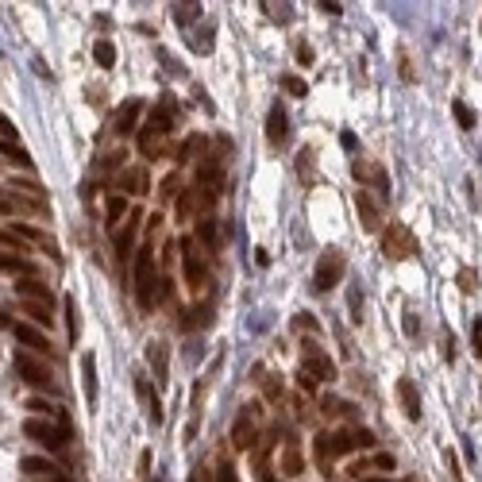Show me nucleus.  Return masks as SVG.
<instances>
[{
  "mask_svg": "<svg viewBox=\"0 0 482 482\" xmlns=\"http://www.w3.org/2000/svg\"><path fill=\"white\" fill-rule=\"evenodd\" d=\"M20 313L31 316L35 328H50V325H54V305H47V301H20Z\"/></svg>",
  "mask_w": 482,
  "mask_h": 482,
  "instance_id": "19",
  "label": "nucleus"
},
{
  "mask_svg": "<svg viewBox=\"0 0 482 482\" xmlns=\"http://www.w3.org/2000/svg\"><path fill=\"white\" fill-rule=\"evenodd\" d=\"M158 59H162V66H166V74H174V77H182V74H185V70H182V62H174V59H170V54H166V50H158Z\"/></svg>",
  "mask_w": 482,
  "mask_h": 482,
  "instance_id": "49",
  "label": "nucleus"
},
{
  "mask_svg": "<svg viewBox=\"0 0 482 482\" xmlns=\"http://www.w3.org/2000/svg\"><path fill=\"white\" fill-rule=\"evenodd\" d=\"M197 243H205L208 251H217V220H208V217H201L197 220Z\"/></svg>",
  "mask_w": 482,
  "mask_h": 482,
  "instance_id": "30",
  "label": "nucleus"
},
{
  "mask_svg": "<svg viewBox=\"0 0 482 482\" xmlns=\"http://www.w3.org/2000/svg\"><path fill=\"white\" fill-rule=\"evenodd\" d=\"M81 378H85V398H89V405H97V355H89V351L81 355Z\"/></svg>",
  "mask_w": 482,
  "mask_h": 482,
  "instance_id": "24",
  "label": "nucleus"
},
{
  "mask_svg": "<svg viewBox=\"0 0 482 482\" xmlns=\"http://www.w3.org/2000/svg\"><path fill=\"white\" fill-rule=\"evenodd\" d=\"M301 371H309L316 382H332V378H336V363L320 348H316V340L301 343Z\"/></svg>",
  "mask_w": 482,
  "mask_h": 482,
  "instance_id": "8",
  "label": "nucleus"
},
{
  "mask_svg": "<svg viewBox=\"0 0 482 482\" xmlns=\"http://www.w3.org/2000/svg\"><path fill=\"white\" fill-rule=\"evenodd\" d=\"M217 482H240V474H235V467L228 463V459H220V467H217Z\"/></svg>",
  "mask_w": 482,
  "mask_h": 482,
  "instance_id": "45",
  "label": "nucleus"
},
{
  "mask_svg": "<svg viewBox=\"0 0 482 482\" xmlns=\"http://www.w3.org/2000/svg\"><path fill=\"white\" fill-rule=\"evenodd\" d=\"M255 263H258V266H266V263H270V255H266V247H258V251H255Z\"/></svg>",
  "mask_w": 482,
  "mask_h": 482,
  "instance_id": "58",
  "label": "nucleus"
},
{
  "mask_svg": "<svg viewBox=\"0 0 482 482\" xmlns=\"http://www.w3.org/2000/svg\"><path fill=\"white\" fill-rule=\"evenodd\" d=\"M12 336H16L31 355H42V359L50 355V340L42 336V328H35V325H12Z\"/></svg>",
  "mask_w": 482,
  "mask_h": 482,
  "instance_id": "15",
  "label": "nucleus"
},
{
  "mask_svg": "<svg viewBox=\"0 0 482 482\" xmlns=\"http://www.w3.org/2000/svg\"><path fill=\"white\" fill-rule=\"evenodd\" d=\"M178 251H182V270H185V286L189 290H201L208 282L205 274V258H201V247L193 240H178Z\"/></svg>",
  "mask_w": 482,
  "mask_h": 482,
  "instance_id": "9",
  "label": "nucleus"
},
{
  "mask_svg": "<svg viewBox=\"0 0 482 482\" xmlns=\"http://www.w3.org/2000/svg\"><path fill=\"white\" fill-rule=\"evenodd\" d=\"M62 305H66V340H70V343H77V336H81V328H77V301H74V297H66Z\"/></svg>",
  "mask_w": 482,
  "mask_h": 482,
  "instance_id": "31",
  "label": "nucleus"
},
{
  "mask_svg": "<svg viewBox=\"0 0 482 482\" xmlns=\"http://www.w3.org/2000/svg\"><path fill=\"white\" fill-rule=\"evenodd\" d=\"M24 436L27 440H35V444H42V448H50V451H62L70 444V424L66 421H47V417H27L24 421Z\"/></svg>",
  "mask_w": 482,
  "mask_h": 482,
  "instance_id": "2",
  "label": "nucleus"
},
{
  "mask_svg": "<svg viewBox=\"0 0 482 482\" xmlns=\"http://www.w3.org/2000/svg\"><path fill=\"white\" fill-rule=\"evenodd\" d=\"M127 212H132V208H127V201L120 197V193H112L109 205H104V217H109V232L120 224V220H127Z\"/></svg>",
  "mask_w": 482,
  "mask_h": 482,
  "instance_id": "26",
  "label": "nucleus"
},
{
  "mask_svg": "<svg viewBox=\"0 0 482 482\" xmlns=\"http://www.w3.org/2000/svg\"><path fill=\"white\" fill-rule=\"evenodd\" d=\"M139 150L147 158H162V155H166V135L155 132V127H143V132H139Z\"/></svg>",
  "mask_w": 482,
  "mask_h": 482,
  "instance_id": "21",
  "label": "nucleus"
},
{
  "mask_svg": "<svg viewBox=\"0 0 482 482\" xmlns=\"http://www.w3.org/2000/svg\"><path fill=\"white\" fill-rule=\"evenodd\" d=\"M382 251H386V258H394V263H405V258L421 255V243H417V235L409 232L405 224L390 220V228L382 232Z\"/></svg>",
  "mask_w": 482,
  "mask_h": 482,
  "instance_id": "4",
  "label": "nucleus"
},
{
  "mask_svg": "<svg viewBox=\"0 0 482 482\" xmlns=\"http://www.w3.org/2000/svg\"><path fill=\"white\" fill-rule=\"evenodd\" d=\"M150 366H155L158 386H166V343H162V340L150 343Z\"/></svg>",
  "mask_w": 482,
  "mask_h": 482,
  "instance_id": "27",
  "label": "nucleus"
},
{
  "mask_svg": "<svg viewBox=\"0 0 482 482\" xmlns=\"http://www.w3.org/2000/svg\"><path fill=\"white\" fill-rule=\"evenodd\" d=\"M301 471H305V459H301V451H297V444H286V448H282V474H286V479H297V474Z\"/></svg>",
  "mask_w": 482,
  "mask_h": 482,
  "instance_id": "25",
  "label": "nucleus"
},
{
  "mask_svg": "<svg viewBox=\"0 0 482 482\" xmlns=\"http://www.w3.org/2000/svg\"><path fill=\"white\" fill-rule=\"evenodd\" d=\"M193 50H197V54H208V50H212V27L197 31V39H193Z\"/></svg>",
  "mask_w": 482,
  "mask_h": 482,
  "instance_id": "43",
  "label": "nucleus"
},
{
  "mask_svg": "<svg viewBox=\"0 0 482 482\" xmlns=\"http://www.w3.org/2000/svg\"><path fill=\"white\" fill-rule=\"evenodd\" d=\"M359 482H394V479H371V474H366V479H359Z\"/></svg>",
  "mask_w": 482,
  "mask_h": 482,
  "instance_id": "59",
  "label": "nucleus"
},
{
  "mask_svg": "<svg viewBox=\"0 0 482 482\" xmlns=\"http://www.w3.org/2000/svg\"><path fill=\"white\" fill-rule=\"evenodd\" d=\"M0 274H24V278H35V263L24 255H0Z\"/></svg>",
  "mask_w": 482,
  "mask_h": 482,
  "instance_id": "23",
  "label": "nucleus"
},
{
  "mask_svg": "<svg viewBox=\"0 0 482 482\" xmlns=\"http://www.w3.org/2000/svg\"><path fill=\"white\" fill-rule=\"evenodd\" d=\"M374 467H378V471H394V456L378 451V456H374Z\"/></svg>",
  "mask_w": 482,
  "mask_h": 482,
  "instance_id": "55",
  "label": "nucleus"
},
{
  "mask_svg": "<svg viewBox=\"0 0 482 482\" xmlns=\"http://www.w3.org/2000/svg\"><path fill=\"white\" fill-rule=\"evenodd\" d=\"M343 270H348V255H343L340 247H328L325 255H320V263H316L313 290H316V293H328V290H336V286L343 282Z\"/></svg>",
  "mask_w": 482,
  "mask_h": 482,
  "instance_id": "3",
  "label": "nucleus"
},
{
  "mask_svg": "<svg viewBox=\"0 0 482 482\" xmlns=\"http://www.w3.org/2000/svg\"><path fill=\"white\" fill-rule=\"evenodd\" d=\"M351 174H355V182L359 185H374V189L382 193H390V178H386V170H382V162H371V158H355L351 162Z\"/></svg>",
  "mask_w": 482,
  "mask_h": 482,
  "instance_id": "10",
  "label": "nucleus"
},
{
  "mask_svg": "<svg viewBox=\"0 0 482 482\" xmlns=\"http://www.w3.org/2000/svg\"><path fill=\"white\" fill-rule=\"evenodd\" d=\"M297 328L301 332H320V320H316L313 313H297L293 316V332H297Z\"/></svg>",
  "mask_w": 482,
  "mask_h": 482,
  "instance_id": "37",
  "label": "nucleus"
},
{
  "mask_svg": "<svg viewBox=\"0 0 482 482\" xmlns=\"http://www.w3.org/2000/svg\"><path fill=\"white\" fill-rule=\"evenodd\" d=\"M0 155L8 158L12 166H20V170H31V166H35L31 155H27V147H20L16 139H0Z\"/></svg>",
  "mask_w": 482,
  "mask_h": 482,
  "instance_id": "22",
  "label": "nucleus"
},
{
  "mask_svg": "<svg viewBox=\"0 0 482 482\" xmlns=\"http://www.w3.org/2000/svg\"><path fill=\"white\" fill-rule=\"evenodd\" d=\"M16 374L27 386H35V390H50L54 386V371L39 355H31V351H16Z\"/></svg>",
  "mask_w": 482,
  "mask_h": 482,
  "instance_id": "6",
  "label": "nucleus"
},
{
  "mask_svg": "<svg viewBox=\"0 0 482 482\" xmlns=\"http://www.w3.org/2000/svg\"><path fill=\"white\" fill-rule=\"evenodd\" d=\"M158 286H162V278H158V258L150 247H143L139 258H135V301H139V309H150L158 301Z\"/></svg>",
  "mask_w": 482,
  "mask_h": 482,
  "instance_id": "1",
  "label": "nucleus"
},
{
  "mask_svg": "<svg viewBox=\"0 0 482 482\" xmlns=\"http://www.w3.org/2000/svg\"><path fill=\"white\" fill-rule=\"evenodd\" d=\"M282 89L290 93V97H305V93H309V85L301 81L297 74H286V77H282Z\"/></svg>",
  "mask_w": 482,
  "mask_h": 482,
  "instance_id": "38",
  "label": "nucleus"
},
{
  "mask_svg": "<svg viewBox=\"0 0 482 482\" xmlns=\"http://www.w3.org/2000/svg\"><path fill=\"white\" fill-rule=\"evenodd\" d=\"M0 247H8V255H24V247H20V240L12 232H0Z\"/></svg>",
  "mask_w": 482,
  "mask_h": 482,
  "instance_id": "47",
  "label": "nucleus"
},
{
  "mask_svg": "<svg viewBox=\"0 0 482 482\" xmlns=\"http://www.w3.org/2000/svg\"><path fill=\"white\" fill-rule=\"evenodd\" d=\"M158 197H162V201H178V197H182V182H178L174 174H166V178H162V193H158Z\"/></svg>",
  "mask_w": 482,
  "mask_h": 482,
  "instance_id": "36",
  "label": "nucleus"
},
{
  "mask_svg": "<svg viewBox=\"0 0 482 482\" xmlns=\"http://www.w3.org/2000/svg\"><path fill=\"white\" fill-rule=\"evenodd\" d=\"M405 336H409V340H417V336H421V325H417V313H413V309H405Z\"/></svg>",
  "mask_w": 482,
  "mask_h": 482,
  "instance_id": "48",
  "label": "nucleus"
},
{
  "mask_svg": "<svg viewBox=\"0 0 482 482\" xmlns=\"http://www.w3.org/2000/svg\"><path fill=\"white\" fill-rule=\"evenodd\" d=\"M174 255H182V251H178L174 240H166V243H162V263H174Z\"/></svg>",
  "mask_w": 482,
  "mask_h": 482,
  "instance_id": "53",
  "label": "nucleus"
},
{
  "mask_svg": "<svg viewBox=\"0 0 482 482\" xmlns=\"http://www.w3.org/2000/svg\"><path fill=\"white\" fill-rule=\"evenodd\" d=\"M258 424H263V405L247 401V405L240 409V417L232 421V448L235 451H247L251 444L258 440Z\"/></svg>",
  "mask_w": 482,
  "mask_h": 482,
  "instance_id": "5",
  "label": "nucleus"
},
{
  "mask_svg": "<svg viewBox=\"0 0 482 482\" xmlns=\"http://www.w3.org/2000/svg\"><path fill=\"white\" fill-rule=\"evenodd\" d=\"M451 112H456V120H459V127H463V132H471V127H474V112L467 109L463 100H451Z\"/></svg>",
  "mask_w": 482,
  "mask_h": 482,
  "instance_id": "35",
  "label": "nucleus"
},
{
  "mask_svg": "<svg viewBox=\"0 0 482 482\" xmlns=\"http://www.w3.org/2000/svg\"><path fill=\"white\" fill-rule=\"evenodd\" d=\"M59 482H70V479H59Z\"/></svg>",
  "mask_w": 482,
  "mask_h": 482,
  "instance_id": "61",
  "label": "nucleus"
},
{
  "mask_svg": "<svg viewBox=\"0 0 482 482\" xmlns=\"http://www.w3.org/2000/svg\"><path fill=\"white\" fill-rule=\"evenodd\" d=\"M320 12H328V16H340L343 4H340V0H320Z\"/></svg>",
  "mask_w": 482,
  "mask_h": 482,
  "instance_id": "57",
  "label": "nucleus"
},
{
  "mask_svg": "<svg viewBox=\"0 0 482 482\" xmlns=\"http://www.w3.org/2000/svg\"><path fill=\"white\" fill-rule=\"evenodd\" d=\"M135 394H139V401L147 405L150 424H162V401H158L155 386H150V382H143V378H135Z\"/></svg>",
  "mask_w": 482,
  "mask_h": 482,
  "instance_id": "18",
  "label": "nucleus"
},
{
  "mask_svg": "<svg viewBox=\"0 0 482 482\" xmlns=\"http://www.w3.org/2000/svg\"><path fill=\"white\" fill-rule=\"evenodd\" d=\"M355 212H359V224H363L366 232H378V228H382V208H378V201L366 189L355 193Z\"/></svg>",
  "mask_w": 482,
  "mask_h": 482,
  "instance_id": "13",
  "label": "nucleus"
},
{
  "mask_svg": "<svg viewBox=\"0 0 482 482\" xmlns=\"http://www.w3.org/2000/svg\"><path fill=\"white\" fill-rule=\"evenodd\" d=\"M459 286H463L467 293H471V290H479V286H474V270H459Z\"/></svg>",
  "mask_w": 482,
  "mask_h": 482,
  "instance_id": "54",
  "label": "nucleus"
},
{
  "mask_svg": "<svg viewBox=\"0 0 482 482\" xmlns=\"http://www.w3.org/2000/svg\"><path fill=\"white\" fill-rule=\"evenodd\" d=\"M193 208H197V189H182V197H178V217L189 220Z\"/></svg>",
  "mask_w": 482,
  "mask_h": 482,
  "instance_id": "34",
  "label": "nucleus"
},
{
  "mask_svg": "<svg viewBox=\"0 0 482 482\" xmlns=\"http://www.w3.org/2000/svg\"><path fill=\"white\" fill-rule=\"evenodd\" d=\"M147 127H155V132L170 135V127H174V116H170V104H158V109H150Z\"/></svg>",
  "mask_w": 482,
  "mask_h": 482,
  "instance_id": "28",
  "label": "nucleus"
},
{
  "mask_svg": "<svg viewBox=\"0 0 482 482\" xmlns=\"http://www.w3.org/2000/svg\"><path fill=\"white\" fill-rule=\"evenodd\" d=\"M313 448H316V463H320V471H325V474L332 471V459L336 456L355 451V448H351V433H316Z\"/></svg>",
  "mask_w": 482,
  "mask_h": 482,
  "instance_id": "7",
  "label": "nucleus"
},
{
  "mask_svg": "<svg viewBox=\"0 0 482 482\" xmlns=\"http://www.w3.org/2000/svg\"><path fill=\"white\" fill-rule=\"evenodd\" d=\"M363 290H351V320H363Z\"/></svg>",
  "mask_w": 482,
  "mask_h": 482,
  "instance_id": "50",
  "label": "nucleus"
},
{
  "mask_svg": "<svg viewBox=\"0 0 482 482\" xmlns=\"http://www.w3.org/2000/svg\"><path fill=\"white\" fill-rule=\"evenodd\" d=\"M0 139H16V127H12L8 116H0Z\"/></svg>",
  "mask_w": 482,
  "mask_h": 482,
  "instance_id": "56",
  "label": "nucleus"
},
{
  "mask_svg": "<svg viewBox=\"0 0 482 482\" xmlns=\"http://www.w3.org/2000/svg\"><path fill=\"white\" fill-rule=\"evenodd\" d=\"M266 135H270V143H274V147H286V135H290V116H286V104H282V100H274V104H270V112H266Z\"/></svg>",
  "mask_w": 482,
  "mask_h": 482,
  "instance_id": "14",
  "label": "nucleus"
},
{
  "mask_svg": "<svg viewBox=\"0 0 482 482\" xmlns=\"http://www.w3.org/2000/svg\"><path fill=\"white\" fill-rule=\"evenodd\" d=\"M398 401L409 421H421V394H417L413 378H398Z\"/></svg>",
  "mask_w": 482,
  "mask_h": 482,
  "instance_id": "16",
  "label": "nucleus"
},
{
  "mask_svg": "<svg viewBox=\"0 0 482 482\" xmlns=\"http://www.w3.org/2000/svg\"><path fill=\"white\" fill-rule=\"evenodd\" d=\"M348 401H340V398H325V401H320V413H325V417H343V413H348Z\"/></svg>",
  "mask_w": 482,
  "mask_h": 482,
  "instance_id": "39",
  "label": "nucleus"
},
{
  "mask_svg": "<svg viewBox=\"0 0 482 482\" xmlns=\"http://www.w3.org/2000/svg\"><path fill=\"white\" fill-rule=\"evenodd\" d=\"M93 59H97L100 70H112V66H116V47H112L109 39H97V47H93Z\"/></svg>",
  "mask_w": 482,
  "mask_h": 482,
  "instance_id": "29",
  "label": "nucleus"
},
{
  "mask_svg": "<svg viewBox=\"0 0 482 482\" xmlns=\"http://www.w3.org/2000/svg\"><path fill=\"white\" fill-rule=\"evenodd\" d=\"M471 351L482 359V316H479V320H474V325H471Z\"/></svg>",
  "mask_w": 482,
  "mask_h": 482,
  "instance_id": "46",
  "label": "nucleus"
},
{
  "mask_svg": "<svg viewBox=\"0 0 482 482\" xmlns=\"http://www.w3.org/2000/svg\"><path fill=\"white\" fill-rule=\"evenodd\" d=\"M197 8H201V4H174V20H178V24H189V20L197 16Z\"/></svg>",
  "mask_w": 482,
  "mask_h": 482,
  "instance_id": "44",
  "label": "nucleus"
},
{
  "mask_svg": "<svg viewBox=\"0 0 482 482\" xmlns=\"http://www.w3.org/2000/svg\"><path fill=\"white\" fill-rule=\"evenodd\" d=\"M139 112H143V100L127 97L124 104L116 109V116H112V135H132L135 124H139Z\"/></svg>",
  "mask_w": 482,
  "mask_h": 482,
  "instance_id": "12",
  "label": "nucleus"
},
{
  "mask_svg": "<svg viewBox=\"0 0 482 482\" xmlns=\"http://www.w3.org/2000/svg\"><path fill=\"white\" fill-rule=\"evenodd\" d=\"M374 433L371 428H351V448H374Z\"/></svg>",
  "mask_w": 482,
  "mask_h": 482,
  "instance_id": "40",
  "label": "nucleus"
},
{
  "mask_svg": "<svg viewBox=\"0 0 482 482\" xmlns=\"http://www.w3.org/2000/svg\"><path fill=\"white\" fill-rule=\"evenodd\" d=\"M27 409H31L35 417H59V409L50 405V401H42V398H31V401H27Z\"/></svg>",
  "mask_w": 482,
  "mask_h": 482,
  "instance_id": "41",
  "label": "nucleus"
},
{
  "mask_svg": "<svg viewBox=\"0 0 482 482\" xmlns=\"http://www.w3.org/2000/svg\"><path fill=\"white\" fill-rule=\"evenodd\" d=\"M263 390H266V398H270V401L282 398V378H278V374H266V378H263Z\"/></svg>",
  "mask_w": 482,
  "mask_h": 482,
  "instance_id": "42",
  "label": "nucleus"
},
{
  "mask_svg": "<svg viewBox=\"0 0 482 482\" xmlns=\"http://www.w3.org/2000/svg\"><path fill=\"white\" fill-rule=\"evenodd\" d=\"M0 328H8V316H4V313H0Z\"/></svg>",
  "mask_w": 482,
  "mask_h": 482,
  "instance_id": "60",
  "label": "nucleus"
},
{
  "mask_svg": "<svg viewBox=\"0 0 482 482\" xmlns=\"http://www.w3.org/2000/svg\"><path fill=\"white\" fill-rule=\"evenodd\" d=\"M16 212V201H12V193H0V217H12Z\"/></svg>",
  "mask_w": 482,
  "mask_h": 482,
  "instance_id": "51",
  "label": "nucleus"
},
{
  "mask_svg": "<svg viewBox=\"0 0 482 482\" xmlns=\"http://www.w3.org/2000/svg\"><path fill=\"white\" fill-rule=\"evenodd\" d=\"M16 297L20 301H47V305H54L50 290L39 282V278H24V282H16Z\"/></svg>",
  "mask_w": 482,
  "mask_h": 482,
  "instance_id": "20",
  "label": "nucleus"
},
{
  "mask_svg": "<svg viewBox=\"0 0 482 482\" xmlns=\"http://www.w3.org/2000/svg\"><path fill=\"white\" fill-rule=\"evenodd\" d=\"M139 228H143V208H132V212H127V220L120 224V232H116V258H127V255H132Z\"/></svg>",
  "mask_w": 482,
  "mask_h": 482,
  "instance_id": "11",
  "label": "nucleus"
},
{
  "mask_svg": "<svg viewBox=\"0 0 482 482\" xmlns=\"http://www.w3.org/2000/svg\"><path fill=\"white\" fill-rule=\"evenodd\" d=\"M197 150H205V135H189V139L182 143V150H178V162H193Z\"/></svg>",
  "mask_w": 482,
  "mask_h": 482,
  "instance_id": "33",
  "label": "nucleus"
},
{
  "mask_svg": "<svg viewBox=\"0 0 482 482\" xmlns=\"http://www.w3.org/2000/svg\"><path fill=\"white\" fill-rule=\"evenodd\" d=\"M297 386H301V390H309V394H313V390H316V378H313L309 371H297Z\"/></svg>",
  "mask_w": 482,
  "mask_h": 482,
  "instance_id": "52",
  "label": "nucleus"
},
{
  "mask_svg": "<svg viewBox=\"0 0 482 482\" xmlns=\"http://www.w3.org/2000/svg\"><path fill=\"white\" fill-rule=\"evenodd\" d=\"M120 193H150L147 166H127L124 174H120Z\"/></svg>",
  "mask_w": 482,
  "mask_h": 482,
  "instance_id": "17",
  "label": "nucleus"
},
{
  "mask_svg": "<svg viewBox=\"0 0 482 482\" xmlns=\"http://www.w3.org/2000/svg\"><path fill=\"white\" fill-rule=\"evenodd\" d=\"M20 467H24L27 474H54V471H59V467L50 463V459H42V456H27Z\"/></svg>",
  "mask_w": 482,
  "mask_h": 482,
  "instance_id": "32",
  "label": "nucleus"
}]
</instances>
